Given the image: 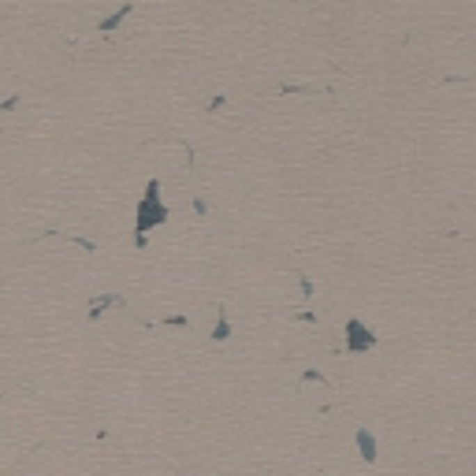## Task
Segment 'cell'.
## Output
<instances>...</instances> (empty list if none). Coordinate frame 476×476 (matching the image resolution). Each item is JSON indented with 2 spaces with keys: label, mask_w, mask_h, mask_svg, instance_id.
<instances>
[{
  "label": "cell",
  "mask_w": 476,
  "mask_h": 476,
  "mask_svg": "<svg viewBox=\"0 0 476 476\" xmlns=\"http://www.w3.org/2000/svg\"><path fill=\"white\" fill-rule=\"evenodd\" d=\"M168 220V205L160 198V179H149V187L138 201V220H134V235H138V246H145V235L160 227Z\"/></svg>",
  "instance_id": "1"
},
{
  "label": "cell",
  "mask_w": 476,
  "mask_h": 476,
  "mask_svg": "<svg viewBox=\"0 0 476 476\" xmlns=\"http://www.w3.org/2000/svg\"><path fill=\"white\" fill-rule=\"evenodd\" d=\"M376 342H380V339H376V335L365 328L361 320H350V324H346V350H350V354H365V350H372Z\"/></svg>",
  "instance_id": "2"
},
{
  "label": "cell",
  "mask_w": 476,
  "mask_h": 476,
  "mask_svg": "<svg viewBox=\"0 0 476 476\" xmlns=\"http://www.w3.org/2000/svg\"><path fill=\"white\" fill-rule=\"evenodd\" d=\"M131 12H134V0H127V4L119 8V12H112V15H104L101 23H97V30H104V34H112V30H116L119 23H123V19L131 15Z\"/></svg>",
  "instance_id": "3"
},
{
  "label": "cell",
  "mask_w": 476,
  "mask_h": 476,
  "mask_svg": "<svg viewBox=\"0 0 476 476\" xmlns=\"http://www.w3.org/2000/svg\"><path fill=\"white\" fill-rule=\"evenodd\" d=\"M357 447H361V458H365V461H376V458H380V454H376V439H372V431L357 428Z\"/></svg>",
  "instance_id": "4"
},
{
  "label": "cell",
  "mask_w": 476,
  "mask_h": 476,
  "mask_svg": "<svg viewBox=\"0 0 476 476\" xmlns=\"http://www.w3.org/2000/svg\"><path fill=\"white\" fill-rule=\"evenodd\" d=\"M227 335H231V324H227V312H220V324H216V331H212V339L216 342H223Z\"/></svg>",
  "instance_id": "5"
},
{
  "label": "cell",
  "mask_w": 476,
  "mask_h": 476,
  "mask_svg": "<svg viewBox=\"0 0 476 476\" xmlns=\"http://www.w3.org/2000/svg\"><path fill=\"white\" fill-rule=\"evenodd\" d=\"M112 306H116V298H112V294H104V298H101V301H97V306L90 309V320H97L104 309H112Z\"/></svg>",
  "instance_id": "6"
}]
</instances>
